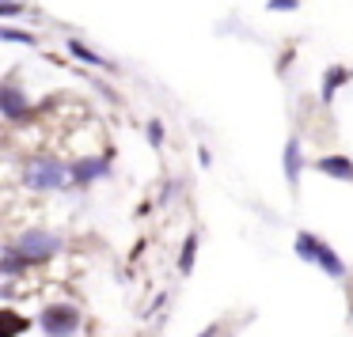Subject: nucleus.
<instances>
[{
	"instance_id": "nucleus-7",
	"label": "nucleus",
	"mask_w": 353,
	"mask_h": 337,
	"mask_svg": "<svg viewBox=\"0 0 353 337\" xmlns=\"http://www.w3.org/2000/svg\"><path fill=\"white\" fill-rule=\"evenodd\" d=\"M300 167H304L300 140L289 137V140H285V182H289V190H296V186H300Z\"/></svg>"
},
{
	"instance_id": "nucleus-1",
	"label": "nucleus",
	"mask_w": 353,
	"mask_h": 337,
	"mask_svg": "<svg viewBox=\"0 0 353 337\" xmlns=\"http://www.w3.org/2000/svg\"><path fill=\"white\" fill-rule=\"evenodd\" d=\"M23 178H27L31 190H61V186L72 182V167L61 160H46V155H42V160H27Z\"/></svg>"
},
{
	"instance_id": "nucleus-3",
	"label": "nucleus",
	"mask_w": 353,
	"mask_h": 337,
	"mask_svg": "<svg viewBox=\"0 0 353 337\" xmlns=\"http://www.w3.org/2000/svg\"><path fill=\"white\" fill-rule=\"evenodd\" d=\"M61 246H65L61 235H54V231H42V228H27L23 235L16 239V250L23 254L27 261H46V258H54Z\"/></svg>"
},
{
	"instance_id": "nucleus-13",
	"label": "nucleus",
	"mask_w": 353,
	"mask_h": 337,
	"mask_svg": "<svg viewBox=\"0 0 353 337\" xmlns=\"http://www.w3.org/2000/svg\"><path fill=\"white\" fill-rule=\"evenodd\" d=\"M0 42H16V46H34V34H23L16 27H0Z\"/></svg>"
},
{
	"instance_id": "nucleus-11",
	"label": "nucleus",
	"mask_w": 353,
	"mask_h": 337,
	"mask_svg": "<svg viewBox=\"0 0 353 337\" xmlns=\"http://www.w3.org/2000/svg\"><path fill=\"white\" fill-rule=\"evenodd\" d=\"M23 265H31V261H27L16 246H8V250H4V258H0V273H4V276H16Z\"/></svg>"
},
{
	"instance_id": "nucleus-14",
	"label": "nucleus",
	"mask_w": 353,
	"mask_h": 337,
	"mask_svg": "<svg viewBox=\"0 0 353 337\" xmlns=\"http://www.w3.org/2000/svg\"><path fill=\"white\" fill-rule=\"evenodd\" d=\"M266 8H270V12H296L300 0H270Z\"/></svg>"
},
{
	"instance_id": "nucleus-17",
	"label": "nucleus",
	"mask_w": 353,
	"mask_h": 337,
	"mask_svg": "<svg viewBox=\"0 0 353 337\" xmlns=\"http://www.w3.org/2000/svg\"><path fill=\"white\" fill-rule=\"evenodd\" d=\"M224 337H232V334H224Z\"/></svg>"
},
{
	"instance_id": "nucleus-2",
	"label": "nucleus",
	"mask_w": 353,
	"mask_h": 337,
	"mask_svg": "<svg viewBox=\"0 0 353 337\" xmlns=\"http://www.w3.org/2000/svg\"><path fill=\"white\" fill-rule=\"evenodd\" d=\"M296 254L304 261H312V265H319L327 276H334V281H342L345 276V265H342V258H338L334 250H330L327 243H319V239L312 235V231H300L296 235Z\"/></svg>"
},
{
	"instance_id": "nucleus-10",
	"label": "nucleus",
	"mask_w": 353,
	"mask_h": 337,
	"mask_svg": "<svg viewBox=\"0 0 353 337\" xmlns=\"http://www.w3.org/2000/svg\"><path fill=\"white\" fill-rule=\"evenodd\" d=\"M69 54L77 57V61L92 65V69H110V61H107V57H103V54H95L92 46H84L80 39H72V42H69Z\"/></svg>"
},
{
	"instance_id": "nucleus-6",
	"label": "nucleus",
	"mask_w": 353,
	"mask_h": 337,
	"mask_svg": "<svg viewBox=\"0 0 353 337\" xmlns=\"http://www.w3.org/2000/svg\"><path fill=\"white\" fill-rule=\"evenodd\" d=\"M110 175V160H80V163H72V182L77 186H88V182H95V178H107Z\"/></svg>"
},
{
	"instance_id": "nucleus-16",
	"label": "nucleus",
	"mask_w": 353,
	"mask_h": 337,
	"mask_svg": "<svg viewBox=\"0 0 353 337\" xmlns=\"http://www.w3.org/2000/svg\"><path fill=\"white\" fill-rule=\"evenodd\" d=\"M23 12V4H16V0H0V16H19Z\"/></svg>"
},
{
	"instance_id": "nucleus-5",
	"label": "nucleus",
	"mask_w": 353,
	"mask_h": 337,
	"mask_svg": "<svg viewBox=\"0 0 353 337\" xmlns=\"http://www.w3.org/2000/svg\"><path fill=\"white\" fill-rule=\"evenodd\" d=\"M0 110H4L8 122H19V118L31 110V102H27V95L19 91L16 84H4V87H0Z\"/></svg>"
},
{
	"instance_id": "nucleus-9",
	"label": "nucleus",
	"mask_w": 353,
	"mask_h": 337,
	"mask_svg": "<svg viewBox=\"0 0 353 337\" xmlns=\"http://www.w3.org/2000/svg\"><path fill=\"white\" fill-rule=\"evenodd\" d=\"M315 167L323 171V175H330V178H342V182H353V163L345 160V155H323Z\"/></svg>"
},
{
	"instance_id": "nucleus-8",
	"label": "nucleus",
	"mask_w": 353,
	"mask_h": 337,
	"mask_svg": "<svg viewBox=\"0 0 353 337\" xmlns=\"http://www.w3.org/2000/svg\"><path fill=\"white\" fill-rule=\"evenodd\" d=\"M350 76H353V72H350V69H342V65L327 69V76H323V91H319L323 107H330V102H334V91H338L342 84H350Z\"/></svg>"
},
{
	"instance_id": "nucleus-12",
	"label": "nucleus",
	"mask_w": 353,
	"mask_h": 337,
	"mask_svg": "<svg viewBox=\"0 0 353 337\" xmlns=\"http://www.w3.org/2000/svg\"><path fill=\"white\" fill-rule=\"evenodd\" d=\"M194 258H198V235H186V243H183V254H179V269H183V273H190L194 269Z\"/></svg>"
},
{
	"instance_id": "nucleus-15",
	"label": "nucleus",
	"mask_w": 353,
	"mask_h": 337,
	"mask_svg": "<svg viewBox=\"0 0 353 337\" xmlns=\"http://www.w3.org/2000/svg\"><path fill=\"white\" fill-rule=\"evenodd\" d=\"M148 140H152V148H160V144H163V125L156 122V118L148 122Z\"/></svg>"
},
{
	"instance_id": "nucleus-4",
	"label": "nucleus",
	"mask_w": 353,
	"mask_h": 337,
	"mask_svg": "<svg viewBox=\"0 0 353 337\" xmlns=\"http://www.w3.org/2000/svg\"><path fill=\"white\" fill-rule=\"evenodd\" d=\"M39 326L46 337H72L80 329V311L72 303H50L39 314Z\"/></svg>"
}]
</instances>
